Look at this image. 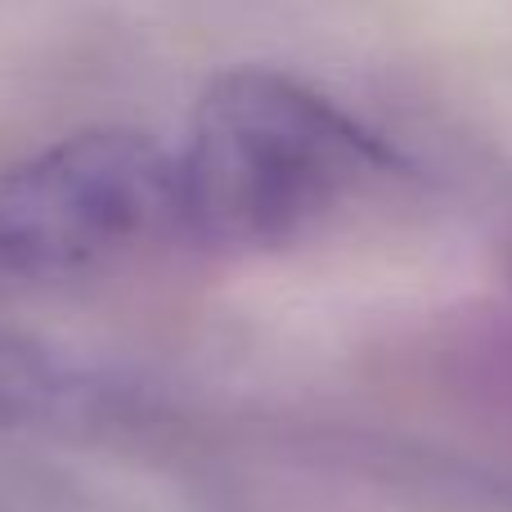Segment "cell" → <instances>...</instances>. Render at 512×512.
<instances>
[{
	"mask_svg": "<svg viewBox=\"0 0 512 512\" xmlns=\"http://www.w3.org/2000/svg\"><path fill=\"white\" fill-rule=\"evenodd\" d=\"M391 167V144L315 86L230 68L207 81L176 149V230L216 252L288 248Z\"/></svg>",
	"mask_w": 512,
	"mask_h": 512,
	"instance_id": "1",
	"label": "cell"
},
{
	"mask_svg": "<svg viewBox=\"0 0 512 512\" xmlns=\"http://www.w3.org/2000/svg\"><path fill=\"white\" fill-rule=\"evenodd\" d=\"M176 230V149L104 126L0 171V288L59 283Z\"/></svg>",
	"mask_w": 512,
	"mask_h": 512,
	"instance_id": "2",
	"label": "cell"
},
{
	"mask_svg": "<svg viewBox=\"0 0 512 512\" xmlns=\"http://www.w3.org/2000/svg\"><path fill=\"white\" fill-rule=\"evenodd\" d=\"M90 382L59 351L0 328V427H41L77 414Z\"/></svg>",
	"mask_w": 512,
	"mask_h": 512,
	"instance_id": "3",
	"label": "cell"
}]
</instances>
